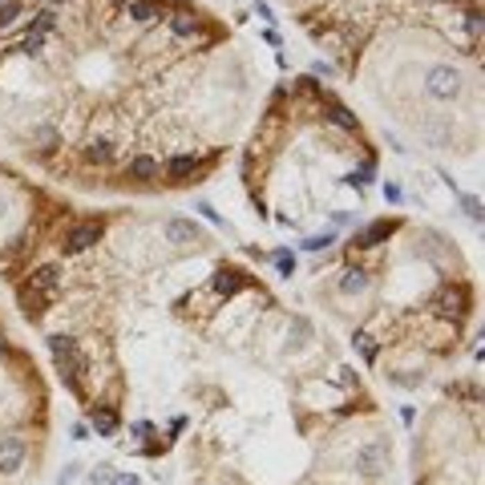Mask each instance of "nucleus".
Segmentation results:
<instances>
[{
  "mask_svg": "<svg viewBox=\"0 0 485 485\" xmlns=\"http://www.w3.org/2000/svg\"><path fill=\"white\" fill-rule=\"evenodd\" d=\"M49 352H53V360H57L61 376H65V384L77 389V384H81V376H85V356H81L77 340H69V336H49Z\"/></svg>",
  "mask_w": 485,
  "mask_h": 485,
  "instance_id": "f257e3e1",
  "label": "nucleus"
},
{
  "mask_svg": "<svg viewBox=\"0 0 485 485\" xmlns=\"http://www.w3.org/2000/svg\"><path fill=\"white\" fill-rule=\"evenodd\" d=\"M425 85H429L433 97L449 101V97H457V90H461V77H457V69H449V65H433V69L425 73Z\"/></svg>",
  "mask_w": 485,
  "mask_h": 485,
  "instance_id": "f03ea898",
  "label": "nucleus"
},
{
  "mask_svg": "<svg viewBox=\"0 0 485 485\" xmlns=\"http://www.w3.org/2000/svg\"><path fill=\"white\" fill-rule=\"evenodd\" d=\"M93 243H101V223H77V227L65 235L61 251H65V255H81V251H90Z\"/></svg>",
  "mask_w": 485,
  "mask_h": 485,
  "instance_id": "7ed1b4c3",
  "label": "nucleus"
},
{
  "mask_svg": "<svg viewBox=\"0 0 485 485\" xmlns=\"http://www.w3.org/2000/svg\"><path fill=\"white\" fill-rule=\"evenodd\" d=\"M17 300H21V307H24V316H28V320H41V316H45V307H49V291L33 287V283H24L21 291H17Z\"/></svg>",
  "mask_w": 485,
  "mask_h": 485,
  "instance_id": "20e7f679",
  "label": "nucleus"
},
{
  "mask_svg": "<svg viewBox=\"0 0 485 485\" xmlns=\"http://www.w3.org/2000/svg\"><path fill=\"white\" fill-rule=\"evenodd\" d=\"M24 461V441L21 437H8L0 445V473H17Z\"/></svg>",
  "mask_w": 485,
  "mask_h": 485,
  "instance_id": "39448f33",
  "label": "nucleus"
},
{
  "mask_svg": "<svg viewBox=\"0 0 485 485\" xmlns=\"http://www.w3.org/2000/svg\"><path fill=\"white\" fill-rule=\"evenodd\" d=\"M356 469L368 473V477H376V473L384 469V445H380V441H376V445H364L360 457H356Z\"/></svg>",
  "mask_w": 485,
  "mask_h": 485,
  "instance_id": "423d86ee",
  "label": "nucleus"
},
{
  "mask_svg": "<svg viewBox=\"0 0 485 485\" xmlns=\"http://www.w3.org/2000/svg\"><path fill=\"white\" fill-rule=\"evenodd\" d=\"M28 283L53 296V291L61 287V267H57V263H45V267H37V271H33V279H28Z\"/></svg>",
  "mask_w": 485,
  "mask_h": 485,
  "instance_id": "0eeeda50",
  "label": "nucleus"
},
{
  "mask_svg": "<svg viewBox=\"0 0 485 485\" xmlns=\"http://www.w3.org/2000/svg\"><path fill=\"white\" fill-rule=\"evenodd\" d=\"M130 21H138V24H150V21H158L162 17V4L158 0H130Z\"/></svg>",
  "mask_w": 485,
  "mask_h": 485,
  "instance_id": "6e6552de",
  "label": "nucleus"
},
{
  "mask_svg": "<svg viewBox=\"0 0 485 485\" xmlns=\"http://www.w3.org/2000/svg\"><path fill=\"white\" fill-rule=\"evenodd\" d=\"M461 303H465V300H461V291H441L437 300H433V307H437L445 320H461V312H465Z\"/></svg>",
  "mask_w": 485,
  "mask_h": 485,
  "instance_id": "1a4fd4ad",
  "label": "nucleus"
},
{
  "mask_svg": "<svg viewBox=\"0 0 485 485\" xmlns=\"http://www.w3.org/2000/svg\"><path fill=\"white\" fill-rule=\"evenodd\" d=\"M166 239L170 243H198V227L186 223V219H170L166 223Z\"/></svg>",
  "mask_w": 485,
  "mask_h": 485,
  "instance_id": "9d476101",
  "label": "nucleus"
},
{
  "mask_svg": "<svg viewBox=\"0 0 485 485\" xmlns=\"http://www.w3.org/2000/svg\"><path fill=\"white\" fill-rule=\"evenodd\" d=\"M194 170H198V158H190V154H178V158H170V162H166V174H170L174 182L190 178Z\"/></svg>",
  "mask_w": 485,
  "mask_h": 485,
  "instance_id": "9b49d317",
  "label": "nucleus"
},
{
  "mask_svg": "<svg viewBox=\"0 0 485 485\" xmlns=\"http://www.w3.org/2000/svg\"><path fill=\"white\" fill-rule=\"evenodd\" d=\"M393 235V223H372V227H364V231L356 235V247H376V243H384Z\"/></svg>",
  "mask_w": 485,
  "mask_h": 485,
  "instance_id": "f8f14e48",
  "label": "nucleus"
},
{
  "mask_svg": "<svg viewBox=\"0 0 485 485\" xmlns=\"http://www.w3.org/2000/svg\"><path fill=\"white\" fill-rule=\"evenodd\" d=\"M130 178H138V182H154V178H158V162L146 158V154H138V158L130 162Z\"/></svg>",
  "mask_w": 485,
  "mask_h": 485,
  "instance_id": "ddd939ff",
  "label": "nucleus"
},
{
  "mask_svg": "<svg viewBox=\"0 0 485 485\" xmlns=\"http://www.w3.org/2000/svg\"><path fill=\"white\" fill-rule=\"evenodd\" d=\"M210 287H214L219 296H235V291H243V275H239V271H219V275L210 279Z\"/></svg>",
  "mask_w": 485,
  "mask_h": 485,
  "instance_id": "4468645a",
  "label": "nucleus"
},
{
  "mask_svg": "<svg viewBox=\"0 0 485 485\" xmlns=\"http://www.w3.org/2000/svg\"><path fill=\"white\" fill-rule=\"evenodd\" d=\"M90 425L97 429V433H101V437H110V433H117V416H114V409H93Z\"/></svg>",
  "mask_w": 485,
  "mask_h": 485,
  "instance_id": "2eb2a0df",
  "label": "nucleus"
},
{
  "mask_svg": "<svg viewBox=\"0 0 485 485\" xmlns=\"http://www.w3.org/2000/svg\"><path fill=\"white\" fill-rule=\"evenodd\" d=\"M85 158H90V162H110V158H114V146H110L105 138H93L90 150H85Z\"/></svg>",
  "mask_w": 485,
  "mask_h": 485,
  "instance_id": "dca6fc26",
  "label": "nucleus"
},
{
  "mask_svg": "<svg viewBox=\"0 0 485 485\" xmlns=\"http://www.w3.org/2000/svg\"><path fill=\"white\" fill-rule=\"evenodd\" d=\"M170 28H174V37H178V41H186V37H194V33H198V21H194V17H174Z\"/></svg>",
  "mask_w": 485,
  "mask_h": 485,
  "instance_id": "f3484780",
  "label": "nucleus"
},
{
  "mask_svg": "<svg viewBox=\"0 0 485 485\" xmlns=\"http://www.w3.org/2000/svg\"><path fill=\"white\" fill-rule=\"evenodd\" d=\"M364 287H368L364 271H348V279L340 283V291H344V296H356V291H364Z\"/></svg>",
  "mask_w": 485,
  "mask_h": 485,
  "instance_id": "a211bd4d",
  "label": "nucleus"
},
{
  "mask_svg": "<svg viewBox=\"0 0 485 485\" xmlns=\"http://www.w3.org/2000/svg\"><path fill=\"white\" fill-rule=\"evenodd\" d=\"M356 352L364 356V364H372V360H376V344H372V336H356Z\"/></svg>",
  "mask_w": 485,
  "mask_h": 485,
  "instance_id": "6ab92c4d",
  "label": "nucleus"
},
{
  "mask_svg": "<svg viewBox=\"0 0 485 485\" xmlns=\"http://www.w3.org/2000/svg\"><path fill=\"white\" fill-rule=\"evenodd\" d=\"M41 49H45V37H41V33H33V37H24L21 53H28V57H37V53H41Z\"/></svg>",
  "mask_w": 485,
  "mask_h": 485,
  "instance_id": "aec40b11",
  "label": "nucleus"
},
{
  "mask_svg": "<svg viewBox=\"0 0 485 485\" xmlns=\"http://www.w3.org/2000/svg\"><path fill=\"white\" fill-rule=\"evenodd\" d=\"M17 12H21V4H17V0H8V4H0V28H4V24H12V21H17Z\"/></svg>",
  "mask_w": 485,
  "mask_h": 485,
  "instance_id": "412c9836",
  "label": "nucleus"
},
{
  "mask_svg": "<svg viewBox=\"0 0 485 485\" xmlns=\"http://www.w3.org/2000/svg\"><path fill=\"white\" fill-rule=\"evenodd\" d=\"M332 117H336V126H344V130H356V117L348 114V110H340V105L332 110Z\"/></svg>",
  "mask_w": 485,
  "mask_h": 485,
  "instance_id": "4be33fe9",
  "label": "nucleus"
},
{
  "mask_svg": "<svg viewBox=\"0 0 485 485\" xmlns=\"http://www.w3.org/2000/svg\"><path fill=\"white\" fill-rule=\"evenodd\" d=\"M327 243H332V235H316V239H307V243H303V247H307V251H323V247H327Z\"/></svg>",
  "mask_w": 485,
  "mask_h": 485,
  "instance_id": "5701e85b",
  "label": "nucleus"
},
{
  "mask_svg": "<svg viewBox=\"0 0 485 485\" xmlns=\"http://www.w3.org/2000/svg\"><path fill=\"white\" fill-rule=\"evenodd\" d=\"M57 21V17H53V12H41V17H37V28H49V24Z\"/></svg>",
  "mask_w": 485,
  "mask_h": 485,
  "instance_id": "b1692460",
  "label": "nucleus"
},
{
  "mask_svg": "<svg viewBox=\"0 0 485 485\" xmlns=\"http://www.w3.org/2000/svg\"><path fill=\"white\" fill-rule=\"evenodd\" d=\"M110 485H142V482H138V477H114Z\"/></svg>",
  "mask_w": 485,
  "mask_h": 485,
  "instance_id": "393cba45",
  "label": "nucleus"
},
{
  "mask_svg": "<svg viewBox=\"0 0 485 485\" xmlns=\"http://www.w3.org/2000/svg\"><path fill=\"white\" fill-rule=\"evenodd\" d=\"M0 219H4V198H0Z\"/></svg>",
  "mask_w": 485,
  "mask_h": 485,
  "instance_id": "a878e982",
  "label": "nucleus"
},
{
  "mask_svg": "<svg viewBox=\"0 0 485 485\" xmlns=\"http://www.w3.org/2000/svg\"><path fill=\"white\" fill-rule=\"evenodd\" d=\"M0 352H4V344H0Z\"/></svg>",
  "mask_w": 485,
  "mask_h": 485,
  "instance_id": "bb28decb",
  "label": "nucleus"
}]
</instances>
